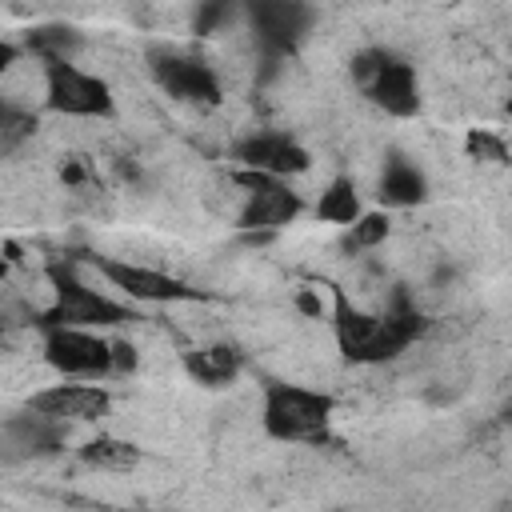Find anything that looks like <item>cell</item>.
Instances as JSON below:
<instances>
[{"label": "cell", "mask_w": 512, "mask_h": 512, "mask_svg": "<svg viewBox=\"0 0 512 512\" xmlns=\"http://www.w3.org/2000/svg\"><path fill=\"white\" fill-rule=\"evenodd\" d=\"M244 368V356L232 348V344H204V348H192L184 352V372L204 384V388H224L240 376Z\"/></svg>", "instance_id": "obj_15"}, {"label": "cell", "mask_w": 512, "mask_h": 512, "mask_svg": "<svg viewBox=\"0 0 512 512\" xmlns=\"http://www.w3.org/2000/svg\"><path fill=\"white\" fill-rule=\"evenodd\" d=\"M148 72H152V80H156L172 100H180V104L212 108V104H220V96H224L216 68L204 64L200 56L152 48V52H148Z\"/></svg>", "instance_id": "obj_10"}, {"label": "cell", "mask_w": 512, "mask_h": 512, "mask_svg": "<svg viewBox=\"0 0 512 512\" xmlns=\"http://www.w3.org/2000/svg\"><path fill=\"white\" fill-rule=\"evenodd\" d=\"M424 332H428V316L408 304H396L392 312H364L344 296V288H332V336L348 364L396 360Z\"/></svg>", "instance_id": "obj_1"}, {"label": "cell", "mask_w": 512, "mask_h": 512, "mask_svg": "<svg viewBox=\"0 0 512 512\" xmlns=\"http://www.w3.org/2000/svg\"><path fill=\"white\" fill-rule=\"evenodd\" d=\"M336 400L320 388L268 380L260 396V428L280 444H320L332 428Z\"/></svg>", "instance_id": "obj_3"}, {"label": "cell", "mask_w": 512, "mask_h": 512, "mask_svg": "<svg viewBox=\"0 0 512 512\" xmlns=\"http://www.w3.org/2000/svg\"><path fill=\"white\" fill-rule=\"evenodd\" d=\"M4 440H8L12 456H56L68 440V424L48 420L40 412H24V416L4 420Z\"/></svg>", "instance_id": "obj_13"}, {"label": "cell", "mask_w": 512, "mask_h": 512, "mask_svg": "<svg viewBox=\"0 0 512 512\" xmlns=\"http://www.w3.org/2000/svg\"><path fill=\"white\" fill-rule=\"evenodd\" d=\"M352 80L368 96L372 108H380L392 120H408L420 112V80L416 68L388 52V48H360L352 56Z\"/></svg>", "instance_id": "obj_4"}, {"label": "cell", "mask_w": 512, "mask_h": 512, "mask_svg": "<svg viewBox=\"0 0 512 512\" xmlns=\"http://www.w3.org/2000/svg\"><path fill=\"white\" fill-rule=\"evenodd\" d=\"M364 212H368V208H364V200H360V188H356V180L344 176V172L332 176V180L324 184L320 200H316V220L336 224V228H352Z\"/></svg>", "instance_id": "obj_17"}, {"label": "cell", "mask_w": 512, "mask_h": 512, "mask_svg": "<svg viewBox=\"0 0 512 512\" xmlns=\"http://www.w3.org/2000/svg\"><path fill=\"white\" fill-rule=\"evenodd\" d=\"M44 108L76 120H108L116 112V96L104 76L68 60V64H44Z\"/></svg>", "instance_id": "obj_6"}, {"label": "cell", "mask_w": 512, "mask_h": 512, "mask_svg": "<svg viewBox=\"0 0 512 512\" xmlns=\"http://www.w3.org/2000/svg\"><path fill=\"white\" fill-rule=\"evenodd\" d=\"M40 352L64 380H104L116 376L112 340L92 328H40Z\"/></svg>", "instance_id": "obj_7"}, {"label": "cell", "mask_w": 512, "mask_h": 512, "mask_svg": "<svg viewBox=\"0 0 512 512\" xmlns=\"http://www.w3.org/2000/svg\"><path fill=\"white\" fill-rule=\"evenodd\" d=\"M464 148H468V156H476V160H492V164H508V148L492 136V132H468V140H464Z\"/></svg>", "instance_id": "obj_21"}, {"label": "cell", "mask_w": 512, "mask_h": 512, "mask_svg": "<svg viewBox=\"0 0 512 512\" xmlns=\"http://www.w3.org/2000/svg\"><path fill=\"white\" fill-rule=\"evenodd\" d=\"M44 272H48L52 304L36 316V328H92V332H100V328H120V324L136 320V312L128 304L92 288L72 264L52 260Z\"/></svg>", "instance_id": "obj_2"}, {"label": "cell", "mask_w": 512, "mask_h": 512, "mask_svg": "<svg viewBox=\"0 0 512 512\" xmlns=\"http://www.w3.org/2000/svg\"><path fill=\"white\" fill-rule=\"evenodd\" d=\"M232 184L244 188V204H240L236 228H240L248 240H264V236L288 228V224L304 212V200H300V192H296L288 180L236 168V172H232Z\"/></svg>", "instance_id": "obj_5"}, {"label": "cell", "mask_w": 512, "mask_h": 512, "mask_svg": "<svg viewBox=\"0 0 512 512\" xmlns=\"http://www.w3.org/2000/svg\"><path fill=\"white\" fill-rule=\"evenodd\" d=\"M228 16H232V8H228V4H204V8H196L192 28H196V36H212Z\"/></svg>", "instance_id": "obj_22"}, {"label": "cell", "mask_w": 512, "mask_h": 512, "mask_svg": "<svg viewBox=\"0 0 512 512\" xmlns=\"http://www.w3.org/2000/svg\"><path fill=\"white\" fill-rule=\"evenodd\" d=\"M244 16H248L252 40H256V48L268 64L288 60L300 48V40L308 36L312 20H316V12L300 0H256V4H248Z\"/></svg>", "instance_id": "obj_8"}, {"label": "cell", "mask_w": 512, "mask_h": 512, "mask_svg": "<svg viewBox=\"0 0 512 512\" xmlns=\"http://www.w3.org/2000/svg\"><path fill=\"white\" fill-rule=\"evenodd\" d=\"M392 232V220L388 212H364L352 228H344V248L348 252H368V248H380Z\"/></svg>", "instance_id": "obj_19"}, {"label": "cell", "mask_w": 512, "mask_h": 512, "mask_svg": "<svg viewBox=\"0 0 512 512\" xmlns=\"http://www.w3.org/2000/svg\"><path fill=\"white\" fill-rule=\"evenodd\" d=\"M124 512H180V508H124Z\"/></svg>", "instance_id": "obj_24"}, {"label": "cell", "mask_w": 512, "mask_h": 512, "mask_svg": "<svg viewBox=\"0 0 512 512\" xmlns=\"http://www.w3.org/2000/svg\"><path fill=\"white\" fill-rule=\"evenodd\" d=\"M504 112H508V116H512V92H508V100H504Z\"/></svg>", "instance_id": "obj_25"}, {"label": "cell", "mask_w": 512, "mask_h": 512, "mask_svg": "<svg viewBox=\"0 0 512 512\" xmlns=\"http://www.w3.org/2000/svg\"><path fill=\"white\" fill-rule=\"evenodd\" d=\"M36 132V112L16 108L12 100L0 104V152H16L20 140H28Z\"/></svg>", "instance_id": "obj_20"}, {"label": "cell", "mask_w": 512, "mask_h": 512, "mask_svg": "<svg viewBox=\"0 0 512 512\" xmlns=\"http://www.w3.org/2000/svg\"><path fill=\"white\" fill-rule=\"evenodd\" d=\"M108 408H112V392L104 384L64 380V384H48L28 396V412H40L60 424H88V420L108 416Z\"/></svg>", "instance_id": "obj_12"}, {"label": "cell", "mask_w": 512, "mask_h": 512, "mask_svg": "<svg viewBox=\"0 0 512 512\" xmlns=\"http://www.w3.org/2000/svg\"><path fill=\"white\" fill-rule=\"evenodd\" d=\"M76 456H80L88 468H100V472H132V468L144 460V452H140L132 440H120V436H108V432L84 440V444L76 448Z\"/></svg>", "instance_id": "obj_18"}, {"label": "cell", "mask_w": 512, "mask_h": 512, "mask_svg": "<svg viewBox=\"0 0 512 512\" xmlns=\"http://www.w3.org/2000/svg\"><path fill=\"white\" fill-rule=\"evenodd\" d=\"M92 268L116 292H124L128 300H140V304H188V300H204V292L192 288L188 280H180L172 272H160V268H148V264L120 260V256H92Z\"/></svg>", "instance_id": "obj_9"}, {"label": "cell", "mask_w": 512, "mask_h": 512, "mask_svg": "<svg viewBox=\"0 0 512 512\" xmlns=\"http://www.w3.org/2000/svg\"><path fill=\"white\" fill-rule=\"evenodd\" d=\"M376 196L384 208H416L428 200V176L420 164H412L408 156L392 152L380 168V180H376Z\"/></svg>", "instance_id": "obj_14"}, {"label": "cell", "mask_w": 512, "mask_h": 512, "mask_svg": "<svg viewBox=\"0 0 512 512\" xmlns=\"http://www.w3.org/2000/svg\"><path fill=\"white\" fill-rule=\"evenodd\" d=\"M80 48H84V36L72 24H36L24 36V52L36 56L40 64H68Z\"/></svg>", "instance_id": "obj_16"}, {"label": "cell", "mask_w": 512, "mask_h": 512, "mask_svg": "<svg viewBox=\"0 0 512 512\" xmlns=\"http://www.w3.org/2000/svg\"><path fill=\"white\" fill-rule=\"evenodd\" d=\"M232 160L248 172H264L276 180H292L312 168V152L288 132H248L232 144Z\"/></svg>", "instance_id": "obj_11"}, {"label": "cell", "mask_w": 512, "mask_h": 512, "mask_svg": "<svg viewBox=\"0 0 512 512\" xmlns=\"http://www.w3.org/2000/svg\"><path fill=\"white\" fill-rule=\"evenodd\" d=\"M112 364H116V376L132 372V368H136V344H128V340H112Z\"/></svg>", "instance_id": "obj_23"}]
</instances>
